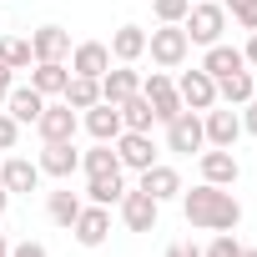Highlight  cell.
I'll return each mask as SVG.
<instances>
[{
    "instance_id": "obj_1",
    "label": "cell",
    "mask_w": 257,
    "mask_h": 257,
    "mask_svg": "<svg viewBox=\"0 0 257 257\" xmlns=\"http://www.w3.org/2000/svg\"><path fill=\"white\" fill-rule=\"evenodd\" d=\"M182 212H187V222L202 227V232H237V222H242V202H237L227 187H212V182L182 192Z\"/></svg>"
},
{
    "instance_id": "obj_2",
    "label": "cell",
    "mask_w": 257,
    "mask_h": 257,
    "mask_svg": "<svg viewBox=\"0 0 257 257\" xmlns=\"http://www.w3.org/2000/svg\"><path fill=\"white\" fill-rule=\"evenodd\" d=\"M182 31H187L192 46H217L222 31H227V11L217 6V0H192V11H187Z\"/></svg>"
},
{
    "instance_id": "obj_3",
    "label": "cell",
    "mask_w": 257,
    "mask_h": 257,
    "mask_svg": "<svg viewBox=\"0 0 257 257\" xmlns=\"http://www.w3.org/2000/svg\"><path fill=\"white\" fill-rule=\"evenodd\" d=\"M147 51H152V61H157L162 71H177V66L187 61L192 41H187V31H182V26H162V31H152V36H147Z\"/></svg>"
},
{
    "instance_id": "obj_4",
    "label": "cell",
    "mask_w": 257,
    "mask_h": 257,
    "mask_svg": "<svg viewBox=\"0 0 257 257\" xmlns=\"http://www.w3.org/2000/svg\"><path fill=\"white\" fill-rule=\"evenodd\" d=\"M202 147H207V137H202V111H177V116L167 121V152L192 157V152H202Z\"/></svg>"
},
{
    "instance_id": "obj_5",
    "label": "cell",
    "mask_w": 257,
    "mask_h": 257,
    "mask_svg": "<svg viewBox=\"0 0 257 257\" xmlns=\"http://www.w3.org/2000/svg\"><path fill=\"white\" fill-rule=\"evenodd\" d=\"M142 96H147V101H152V116H157V121H162V126H167V121H172V116H177V111H187V106H182V96H177V86H172V76H167V71H152V76H147V81H142Z\"/></svg>"
},
{
    "instance_id": "obj_6",
    "label": "cell",
    "mask_w": 257,
    "mask_h": 257,
    "mask_svg": "<svg viewBox=\"0 0 257 257\" xmlns=\"http://www.w3.org/2000/svg\"><path fill=\"white\" fill-rule=\"evenodd\" d=\"M177 96H182V106H187V111H212V106H217V81H212L202 66H197V71H182Z\"/></svg>"
},
{
    "instance_id": "obj_7",
    "label": "cell",
    "mask_w": 257,
    "mask_h": 257,
    "mask_svg": "<svg viewBox=\"0 0 257 257\" xmlns=\"http://www.w3.org/2000/svg\"><path fill=\"white\" fill-rule=\"evenodd\" d=\"M202 137H207L212 147H227V152H232L237 137H242V116H237L232 106H227V111H217V106L202 111Z\"/></svg>"
},
{
    "instance_id": "obj_8",
    "label": "cell",
    "mask_w": 257,
    "mask_h": 257,
    "mask_svg": "<svg viewBox=\"0 0 257 257\" xmlns=\"http://www.w3.org/2000/svg\"><path fill=\"white\" fill-rule=\"evenodd\" d=\"M116 207H121V222L132 227V232H152V227H157V212H162V202H152L142 187H137V192L126 187V197H121Z\"/></svg>"
},
{
    "instance_id": "obj_9",
    "label": "cell",
    "mask_w": 257,
    "mask_h": 257,
    "mask_svg": "<svg viewBox=\"0 0 257 257\" xmlns=\"http://www.w3.org/2000/svg\"><path fill=\"white\" fill-rule=\"evenodd\" d=\"M116 157H121V167H132V172H147L152 162H157V147H152V132H121L116 142Z\"/></svg>"
},
{
    "instance_id": "obj_10",
    "label": "cell",
    "mask_w": 257,
    "mask_h": 257,
    "mask_svg": "<svg viewBox=\"0 0 257 257\" xmlns=\"http://www.w3.org/2000/svg\"><path fill=\"white\" fill-rule=\"evenodd\" d=\"M41 177H71V172H81V152L71 147V142H46V152H41Z\"/></svg>"
},
{
    "instance_id": "obj_11",
    "label": "cell",
    "mask_w": 257,
    "mask_h": 257,
    "mask_svg": "<svg viewBox=\"0 0 257 257\" xmlns=\"http://www.w3.org/2000/svg\"><path fill=\"white\" fill-rule=\"evenodd\" d=\"M142 192H147L152 202H172V197H182V177H177V167L152 162V167L142 172Z\"/></svg>"
},
{
    "instance_id": "obj_12",
    "label": "cell",
    "mask_w": 257,
    "mask_h": 257,
    "mask_svg": "<svg viewBox=\"0 0 257 257\" xmlns=\"http://www.w3.org/2000/svg\"><path fill=\"white\" fill-rule=\"evenodd\" d=\"M71 232H76V242H81V247H101V242H106V232H111V212L91 202V207H81V217L71 222Z\"/></svg>"
},
{
    "instance_id": "obj_13",
    "label": "cell",
    "mask_w": 257,
    "mask_h": 257,
    "mask_svg": "<svg viewBox=\"0 0 257 257\" xmlns=\"http://www.w3.org/2000/svg\"><path fill=\"white\" fill-rule=\"evenodd\" d=\"M71 71L76 76H106L111 71V46H101V41H81L76 51H71Z\"/></svg>"
},
{
    "instance_id": "obj_14",
    "label": "cell",
    "mask_w": 257,
    "mask_h": 257,
    "mask_svg": "<svg viewBox=\"0 0 257 257\" xmlns=\"http://www.w3.org/2000/svg\"><path fill=\"white\" fill-rule=\"evenodd\" d=\"M237 177H242V167H237V157H232L227 147L202 152V182H212V187H232Z\"/></svg>"
},
{
    "instance_id": "obj_15",
    "label": "cell",
    "mask_w": 257,
    "mask_h": 257,
    "mask_svg": "<svg viewBox=\"0 0 257 257\" xmlns=\"http://www.w3.org/2000/svg\"><path fill=\"white\" fill-rule=\"evenodd\" d=\"M36 132H41V142H71L76 137V111L61 101V106H46L41 111V121H36Z\"/></svg>"
},
{
    "instance_id": "obj_16",
    "label": "cell",
    "mask_w": 257,
    "mask_h": 257,
    "mask_svg": "<svg viewBox=\"0 0 257 257\" xmlns=\"http://www.w3.org/2000/svg\"><path fill=\"white\" fill-rule=\"evenodd\" d=\"M0 187L6 192H36L41 187V167L26 162V157H6L0 162Z\"/></svg>"
},
{
    "instance_id": "obj_17",
    "label": "cell",
    "mask_w": 257,
    "mask_h": 257,
    "mask_svg": "<svg viewBox=\"0 0 257 257\" xmlns=\"http://www.w3.org/2000/svg\"><path fill=\"white\" fill-rule=\"evenodd\" d=\"M6 111H11L21 126H36V121H41V111H46V96H41L36 86H11V96H6Z\"/></svg>"
},
{
    "instance_id": "obj_18",
    "label": "cell",
    "mask_w": 257,
    "mask_h": 257,
    "mask_svg": "<svg viewBox=\"0 0 257 257\" xmlns=\"http://www.w3.org/2000/svg\"><path fill=\"white\" fill-rule=\"evenodd\" d=\"M86 132L96 137V142H116L126 126H121V106H111V101H96L91 111H86Z\"/></svg>"
},
{
    "instance_id": "obj_19",
    "label": "cell",
    "mask_w": 257,
    "mask_h": 257,
    "mask_svg": "<svg viewBox=\"0 0 257 257\" xmlns=\"http://www.w3.org/2000/svg\"><path fill=\"white\" fill-rule=\"evenodd\" d=\"M31 56H36V61H66V56H71V36H66L61 26H41V31L31 36Z\"/></svg>"
},
{
    "instance_id": "obj_20",
    "label": "cell",
    "mask_w": 257,
    "mask_h": 257,
    "mask_svg": "<svg viewBox=\"0 0 257 257\" xmlns=\"http://www.w3.org/2000/svg\"><path fill=\"white\" fill-rule=\"evenodd\" d=\"M137 91H142V76L132 66H116V71L101 76V101H111V106H121L126 96H137Z\"/></svg>"
},
{
    "instance_id": "obj_21",
    "label": "cell",
    "mask_w": 257,
    "mask_h": 257,
    "mask_svg": "<svg viewBox=\"0 0 257 257\" xmlns=\"http://www.w3.org/2000/svg\"><path fill=\"white\" fill-rule=\"evenodd\" d=\"M242 66H247L242 51H237V46H222V41L207 46V56H202V71H207L212 81H222V76H232V71H242Z\"/></svg>"
},
{
    "instance_id": "obj_22",
    "label": "cell",
    "mask_w": 257,
    "mask_h": 257,
    "mask_svg": "<svg viewBox=\"0 0 257 257\" xmlns=\"http://www.w3.org/2000/svg\"><path fill=\"white\" fill-rule=\"evenodd\" d=\"M252 96H257V81H252V71H247V66L217 81V101H227V106H247Z\"/></svg>"
},
{
    "instance_id": "obj_23",
    "label": "cell",
    "mask_w": 257,
    "mask_h": 257,
    "mask_svg": "<svg viewBox=\"0 0 257 257\" xmlns=\"http://www.w3.org/2000/svg\"><path fill=\"white\" fill-rule=\"evenodd\" d=\"M111 56H116L121 66L142 61V56H147V31H142V26H121V31L111 36Z\"/></svg>"
},
{
    "instance_id": "obj_24",
    "label": "cell",
    "mask_w": 257,
    "mask_h": 257,
    "mask_svg": "<svg viewBox=\"0 0 257 257\" xmlns=\"http://www.w3.org/2000/svg\"><path fill=\"white\" fill-rule=\"evenodd\" d=\"M66 81H71L66 61H36V71H31V86H36L41 96H61V91H66Z\"/></svg>"
},
{
    "instance_id": "obj_25",
    "label": "cell",
    "mask_w": 257,
    "mask_h": 257,
    "mask_svg": "<svg viewBox=\"0 0 257 257\" xmlns=\"http://www.w3.org/2000/svg\"><path fill=\"white\" fill-rule=\"evenodd\" d=\"M61 96H66V106H71V111H91V106L101 101V81H96V76H76V71H71V81H66V91H61Z\"/></svg>"
},
{
    "instance_id": "obj_26",
    "label": "cell",
    "mask_w": 257,
    "mask_h": 257,
    "mask_svg": "<svg viewBox=\"0 0 257 257\" xmlns=\"http://www.w3.org/2000/svg\"><path fill=\"white\" fill-rule=\"evenodd\" d=\"M81 172H86V177H111V172H121L116 147H111V142H96V147L81 157Z\"/></svg>"
},
{
    "instance_id": "obj_27",
    "label": "cell",
    "mask_w": 257,
    "mask_h": 257,
    "mask_svg": "<svg viewBox=\"0 0 257 257\" xmlns=\"http://www.w3.org/2000/svg\"><path fill=\"white\" fill-rule=\"evenodd\" d=\"M86 197H91L96 207H116V202L126 197V182H121V172H111V177H86Z\"/></svg>"
},
{
    "instance_id": "obj_28",
    "label": "cell",
    "mask_w": 257,
    "mask_h": 257,
    "mask_svg": "<svg viewBox=\"0 0 257 257\" xmlns=\"http://www.w3.org/2000/svg\"><path fill=\"white\" fill-rule=\"evenodd\" d=\"M81 207H86V202H81L71 187H61V192H51V197H46V212H51V222H56V227H71V222L81 217Z\"/></svg>"
},
{
    "instance_id": "obj_29",
    "label": "cell",
    "mask_w": 257,
    "mask_h": 257,
    "mask_svg": "<svg viewBox=\"0 0 257 257\" xmlns=\"http://www.w3.org/2000/svg\"><path fill=\"white\" fill-rule=\"evenodd\" d=\"M152 121H157V116H152V101H147L142 91L121 101V126H126V132H152Z\"/></svg>"
},
{
    "instance_id": "obj_30",
    "label": "cell",
    "mask_w": 257,
    "mask_h": 257,
    "mask_svg": "<svg viewBox=\"0 0 257 257\" xmlns=\"http://www.w3.org/2000/svg\"><path fill=\"white\" fill-rule=\"evenodd\" d=\"M0 61H6L11 71H31V66H36L31 41H21V36H0Z\"/></svg>"
},
{
    "instance_id": "obj_31",
    "label": "cell",
    "mask_w": 257,
    "mask_h": 257,
    "mask_svg": "<svg viewBox=\"0 0 257 257\" xmlns=\"http://www.w3.org/2000/svg\"><path fill=\"white\" fill-rule=\"evenodd\" d=\"M152 11H157V21H162V26H182V21H187V11H192V0H152Z\"/></svg>"
},
{
    "instance_id": "obj_32",
    "label": "cell",
    "mask_w": 257,
    "mask_h": 257,
    "mask_svg": "<svg viewBox=\"0 0 257 257\" xmlns=\"http://www.w3.org/2000/svg\"><path fill=\"white\" fill-rule=\"evenodd\" d=\"M222 11H232L242 31H257V0H222Z\"/></svg>"
},
{
    "instance_id": "obj_33",
    "label": "cell",
    "mask_w": 257,
    "mask_h": 257,
    "mask_svg": "<svg viewBox=\"0 0 257 257\" xmlns=\"http://www.w3.org/2000/svg\"><path fill=\"white\" fill-rule=\"evenodd\" d=\"M237 252H242V242H237L232 232H217V237L207 242V252H202V257H237Z\"/></svg>"
},
{
    "instance_id": "obj_34",
    "label": "cell",
    "mask_w": 257,
    "mask_h": 257,
    "mask_svg": "<svg viewBox=\"0 0 257 257\" xmlns=\"http://www.w3.org/2000/svg\"><path fill=\"white\" fill-rule=\"evenodd\" d=\"M16 142H21V121L11 111H0V152H11Z\"/></svg>"
},
{
    "instance_id": "obj_35",
    "label": "cell",
    "mask_w": 257,
    "mask_h": 257,
    "mask_svg": "<svg viewBox=\"0 0 257 257\" xmlns=\"http://www.w3.org/2000/svg\"><path fill=\"white\" fill-rule=\"evenodd\" d=\"M242 132H252V137H257V96L242 106Z\"/></svg>"
},
{
    "instance_id": "obj_36",
    "label": "cell",
    "mask_w": 257,
    "mask_h": 257,
    "mask_svg": "<svg viewBox=\"0 0 257 257\" xmlns=\"http://www.w3.org/2000/svg\"><path fill=\"white\" fill-rule=\"evenodd\" d=\"M11 257H51L41 242H21V247H11Z\"/></svg>"
},
{
    "instance_id": "obj_37",
    "label": "cell",
    "mask_w": 257,
    "mask_h": 257,
    "mask_svg": "<svg viewBox=\"0 0 257 257\" xmlns=\"http://www.w3.org/2000/svg\"><path fill=\"white\" fill-rule=\"evenodd\" d=\"M11 76H16V71H11V66H6V61H0V106H6V96H11V86H16V81H11Z\"/></svg>"
},
{
    "instance_id": "obj_38",
    "label": "cell",
    "mask_w": 257,
    "mask_h": 257,
    "mask_svg": "<svg viewBox=\"0 0 257 257\" xmlns=\"http://www.w3.org/2000/svg\"><path fill=\"white\" fill-rule=\"evenodd\" d=\"M242 61H247V66H257V31L247 36V46H242Z\"/></svg>"
},
{
    "instance_id": "obj_39",
    "label": "cell",
    "mask_w": 257,
    "mask_h": 257,
    "mask_svg": "<svg viewBox=\"0 0 257 257\" xmlns=\"http://www.w3.org/2000/svg\"><path fill=\"white\" fill-rule=\"evenodd\" d=\"M167 257H202V252H197V247H182V242H177V247H167Z\"/></svg>"
},
{
    "instance_id": "obj_40",
    "label": "cell",
    "mask_w": 257,
    "mask_h": 257,
    "mask_svg": "<svg viewBox=\"0 0 257 257\" xmlns=\"http://www.w3.org/2000/svg\"><path fill=\"white\" fill-rule=\"evenodd\" d=\"M6 207H11V192H6V187H0V217H6Z\"/></svg>"
},
{
    "instance_id": "obj_41",
    "label": "cell",
    "mask_w": 257,
    "mask_h": 257,
    "mask_svg": "<svg viewBox=\"0 0 257 257\" xmlns=\"http://www.w3.org/2000/svg\"><path fill=\"white\" fill-rule=\"evenodd\" d=\"M0 257H11V242H6V232H0Z\"/></svg>"
},
{
    "instance_id": "obj_42",
    "label": "cell",
    "mask_w": 257,
    "mask_h": 257,
    "mask_svg": "<svg viewBox=\"0 0 257 257\" xmlns=\"http://www.w3.org/2000/svg\"><path fill=\"white\" fill-rule=\"evenodd\" d=\"M237 257H257V247H242V252H237Z\"/></svg>"
}]
</instances>
